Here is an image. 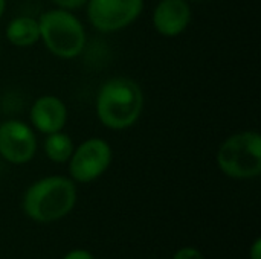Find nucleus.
<instances>
[{
    "mask_svg": "<svg viewBox=\"0 0 261 259\" xmlns=\"http://www.w3.org/2000/svg\"><path fill=\"white\" fill-rule=\"evenodd\" d=\"M142 105V90L133 79L113 78L98 93L96 113L107 128L124 130L138 121Z\"/></svg>",
    "mask_w": 261,
    "mask_h": 259,
    "instance_id": "1",
    "label": "nucleus"
},
{
    "mask_svg": "<svg viewBox=\"0 0 261 259\" xmlns=\"http://www.w3.org/2000/svg\"><path fill=\"white\" fill-rule=\"evenodd\" d=\"M76 202L73 182L66 177H46L35 182L24 194L23 209L38 223H52L66 217Z\"/></svg>",
    "mask_w": 261,
    "mask_h": 259,
    "instance_id": "2",
    "label": "nucleus"
},
{
    "mask_svg": "<svg viewBox=\"0 0 261 259\" xmlns=\"http://www.w3.org/2000/svg\"><path fill=\"white\" fill-rule=\"evenodd\" d=\"M40 38L46 47L60 58H75L86 44V32L80 20L66 9L44 12L40 20Z\"/></svg>",
    "mask_w": 261,
    "mask_h": 259,
    "instance_id": "3",
    "label": "nucleus"
},
{
    "mask_svg": "<svg viewBox=\"0 0 261 259\" xmlns=\"http://www.w3.org/2000/svg\"><path fill=\"white\" fill-rule=\"evenodd\" d=\"M220 169L234 179H252L261 172V137L245 131L231 136L217 153Z\"/></svg>",
    "mask_w": 261,
    "mask_h": 259,
    "instance_id": "4",
    "label": "nucleus"
},
{
    "mask_svg": "<svg viewBox=\"0 0 261 259\" xmlns=\"http://www.w3.org/2000/svg\"><path fill=\"white\" fill-rule=\"evenodd\" d=\"M144 0H90L89 20L98 31H119L136 20Z\"/></svg>",
    "mask_w": 261,
    "mask_h": 259,
    "instance_id": "5",
    "label": "nucleus"
},
{
    "mask_svg": "<svg viewBox=\"0 0 261 259\" xmlns=\"http://www.w3.org/2000/svg\"><path fill=\"white\" fill-rule=\"evenodd\" d=\"M112 162V148L102 139H89L70 156V176L87 183L98 179Z\"/></svg>",
    "mask_w": 261,
    "mask_h": 259,
    "instance_id": "6",
    "label": "nucleus"
},
{
    "mask_svg": "<svg viewBox=\"0 0 261 259\" xmlns=\"http://www.w3.org/2000/svg\"><path fill=\"white\" fill-rule=\"evenodd\" d=\"M37 148L32 130L20 121H8L0 125V154L5 160L21 165L29 162Z\"/></svg>",
    "mask_w": 261,
    "mask_h": 259,
    "instance_id": "7",
    "label": "nucleus"
},
{
    "mask_svg": "<svg viewBox=\"0 0 261 259\" xmlns=\"http://www.w3.org/2000/svg\"><path fill=\"white\" fill-rule=\"evenodd\" d=\"M191 9L185 0H161L153 14V23L159 34L176 37L190 23Z\"/></svg>",
    "mask_w": 261,
    "mask_h": 259,
    "instance_id": "8",
    "label": "nucleus"
},
{
    "mask_svg": "<svg viewBox=\"0 0 261 259\" xmlns=\"http://www.w3.org/2000/svg\"><path fill=\"white\" fill-rule=\"evenodd\" d=\"M32 124L46 134L61 131L67 121V110L57 96H41L31 108Z\"/></svg>",
    "mask_w": 261,
    "mask_h": 259,
    "instance_id": "9",
    "label": "nucleus"
},
{
    "mask_svg": "<svg viewBox=\"0 0 261 259\" xmlns=\"http://www.w3.org/2000/svg\"><path fill=\"white\" fill-rule=\"evenodd\" d=\"M6 37L14 46L18 47L32 46L40 40L38 21L31 17H17L8 24Z\"/></svg>",
    "mask_w": 261,
    "mask_h": 259,
    "instance_id": "10",
    "label": "nucleus"
},
{
    "mask_svg": "<svg viewBox=\"0 0 261 259\" xmlns=\"http://www.w3.org/2000/svg\"><path fill=\"white\" fill-rule=\"evenodd\" d=\"M44 151L46 156L57 163H64L70 159L73 153V143L72 139L64 133H50L44 142Z\"/></svg>",
    "mask_w": 261,
    "mask_h": 259,
    "instance_id": "11",
    "label": "nucleus"
},
{
    "mask_svg": "<svg viewBox=\"0 0 261 259\" xmlns=\"http://www.w3.org/2000/svg\"><path fill=\"white\" fill-rule=\"evenodd\" d=\"M173 259H205V258H203V255H202L197 249H194V247H184V249H180L179 252H176V255H174V258Z\"/></svg>",
    "mask_w": 261,
    "mask_h": 259,
    "instance_id": "12",
    "label": "nucleus"
},
{
    "mask_svg": "<svg viewBox=\"0 0 261 259\" xmlns=\"http://www.w3.org/2000/svg\"><path fill=\"white\" fill-rule=\"evenodd\" d=\"M58 6L64 8V9H75L80 8L81 5H84L89 0H54Z\"/></svg>",
    "mask_w": 261,
    "mask_h": 259,
    "instance_id": "13",
    "label": "nucleus"
},
{
    "mask_svg": "<svg viewBox=\"0 0 261 259\" xmlns=\"http://www.w3.org/2000/svg\"><path fill=\"white\" fill-rule=\"evenodd\" d=\"M64 259H95L89 252L86 250H72L70 253H67Z\"/></svg>",
    "mask_w": 261,
    "mask_h": 259,
    "instance_id": "14",
    "label": "nucleus"
},
{
    "mask_svg": "<svg viewBox=\"0 0 261 259\" xmlns=\"http://www.w3.org/2000/svg\"><path fill=\"white\" fill-rule=\"evenodd\" d=\"M251 259H261V240H257L251 249Z\"/></svg>",
    "mask_w": 261,
    "mask_h": 259,
    "instance_id": "15",
    "label": "nucleus"
},
{
    "mask_svg": "<svg viewBox=\"0 0 261 259\" xmlns=\"http://www.w3.org/2000/svg\"><path fill=\"white\" fill-rule=\"evenodd\" d=\"M5 8H6V0H0V17L3 15V12H5Z\"/></svg>",
    "mask_w": 261,
    "mask_h": 259,
    "instance_id": "16",
    "label": "nucleus"
}]
</instances>
